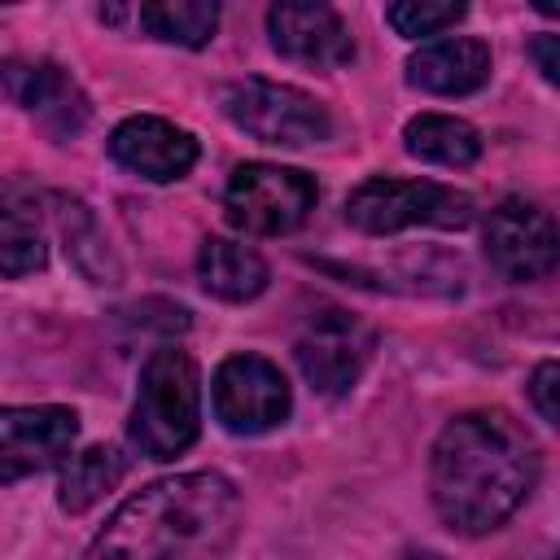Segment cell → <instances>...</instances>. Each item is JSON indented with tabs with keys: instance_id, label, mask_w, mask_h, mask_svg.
Instances as JSON below:
<instances>
[{
	"instance_id": "5",
	"label": "cell",
	"mask_w": 560,
	"mask_h": 560,
	"mask_svg": "<svg viewBox=\"0 0 560 560\" xmlns=\"http://www.w3.org/2000/svg\"><path fill=\"white\" fill-rule=\"evenodd\" d=\"M219 109L254 140L280 149H306L332 136L328 109L306 96L302 88L271 83V79H236L219 92Z\"/></svg>"
},
{
	"instance_id": "4",
	"label": "cell",
	"mask_w": 560,
	"mask_h": 560,
	"mask_svg": "<svg viewBox=\"0 0 560 560\" xmlns=\"http://www.w3.org/2000/svg\"><path fill=\"white\" fill-rule=\"evenodd\" d=\"M346 219L372 236L402 228H464L472 219V197L438 179L372 175L346 197Z\"/></svg>"
},
{
	"instance_id": "21",
	"label": "cell",
	"mask_w": 560,
	"mask_h": 560,
	"mask_svg": "<svg viewBox=\"0 0 560 560\" xmlns=\"http://www.w3.org/2000/svg\"><path fill=\"white\" fill-rule=\"evenodd\" d=\"M468 9L464 4H424V0H407V4H389L385 18L402 39H433L446 26H455Z\"/></svg>"
},
{
	"instance_id": "20",
	"label": "cell",
	"mask_w": 560,
	"mask_h": 560,
	"mask_svg": "<svg viewBox=\"0 0 560 560\" xmlns=\"http://www.w3.org/2000/svg\"><path fill=\"white\" fill-rule=\"evenodd\" d=\"M61 236H66V254L79 262V271H83L92 284H114L118 271H114V262H109V254H105V241H101V232H96L88 206L61 197Z\"/></svg>"
},
{
	"instance_id": "10",
	"label": "cell",
	"mask_w": 560,
	"mask_h": 560,
	"mask_svg": "<svg viewBox=\"0 0 560 560\" xmlns=\"http://www.w3.org/2000/svg\"><path fill=\"white\" fill-rule=\"evenodd\" d=\"M74 438L79 416L70 407H0V486L61 464Z\"/></svg>"
},
{
	"instance_id": "11",
	"label": "cell",
	"mask_w": 560,
	"mask_h": 560,
	"mask_svg": "<svg viewBox=\"0 0 560 560\" xmlns=\"http://www.w3.org/2000/svg\"><path fill=\"white\" fill-rule=\"evenodd\" d=\"M267 31H271V48L298 66L337 70V66L354 61V35L328 4H311V0L271 4Z\"/></svg>"
},
{
	"instance_id": "18",
	"label": "cell",
	"mask_w": 560,
	"mask_h": 560,
	"mask_svg": "<svg viewBox=\"0 0 560 560\" xmlns=\"http://www.w3.org/2000/svg\"><path fill=\"white\" fill-rule=\"evenodd\" d=\"M402 144L411 158L433 162V166H472L481 158V136L464 118L451 114H420L407 122Z\"/></svg>"
},
{
	"instance_id": "3",
	"label": "cell",
	"mask_w": 560,
	"mask_h": 560,
	"mask_svg": "<svg viewBox=\"0 0 560 560\" xmlns=\"http://www.w3.org/2000/svg\"><path fill=\"white\" fill-rule=\"evenodd\" d=\"M131 446L149 459L184 455L201 433V372L188 350L158 346L140 368V389L131 407Z\"/></svg>"
},
{
	"instance_id": "9",
	"label": "cell",
	"mask_w": 560,
	"mask_h": 560,
	"mask_svg": "<svg viewBox=\"0 0 560 560\" xmlns=\"http://www.w3.org/2000/svg\"><path fill=\"white\" fill-rule=\"evenodd\" d=\"M486 258L508 276V280H542L551 276L560 258V236L556 223L542 206L534 201H499L486 219Z\"/></svg>"
},
{
	"instance_id": "24",
	"label": "cell",
	"mask_w": 560,
	"mask_h": 560,
	"mask_svg": "<svg viewBox=\"0 0 560 560\" xmlns=\"http://www.w3.org/2000/svg\"><path fill=\"white\" fill-rule=\"evenodd\" d=\"M407 560H442V556H433V551H411Z\"/></svg>"
},
{
	"instance_id": "22",
	"label": "cell",
	"mask_w": 560,
	"mask_h": 560,
	"mask_svg": "<svg viewBox=\"0 0 560 560\" xmlns=\"http://www.w3.org/2000/svg\"><path fill=\"white\" fill-rule=\"evenodd\" d=\"M556 381H560V368L547 359V363H538V372L529 376V402H534V411L547 420V424H560V411H556Z\"/></svg>"
},
{
	"instance_id": "15",
	"label": "cell",
	"mask_w": 560,
	"mask_h": 560,
	"mask_svg": "<svg viewBox=\"0 0 560 560\" xmlns=\"http://www.w3.org/2000/svg\"><path fill=\"white\" fill-rule=\"evenodd\" d=\"M490 79V48L481 39H433L407 61V83L433 96H468Z\"/></svg>"
},
{
	"instance_id": "19",
	"label": "cell",
	"mask_w": 560,
	"mask_h": 560,
	"mask_svg": "<svg viewBox=\"0 0 560 560\" xmlns=\"http://www.w3.org/2000/svg\"><path fill=\"white\" fill-rule=\"evenodd\" d=\"M140 26L162 39V44H179V48H201L214 39V26H219V4H206V0H153V4H140Z\"/></svg>"
},
{
	"instance_id": "16",
	"label": "cell",
	"mask_w": 560,
	"mask_h": 560,
	"mask_svg": "<svg viewBox=\"0 0 560 560\" xmlns=\"http://www.w3.org/2000/svg\"><path fill=\"white\" fill-rule=\"evenodd\" d=\"M197 280L219 302H249L267 289V262L258 249H249L241 241L210 236V241H201V254H197Z\"/></svg>"
},
{
	"instance_id": "13",
	"label": "cell",
	"mask_w": 560,
	"mask_h": 560,
	"mask_svg": "<svg viewBox=\"0 0 560 560\" xmlns=\"http://www.w3.org/2000/svg\"><path fill=\"white\" fill-rule=\"evenodd\" d=\"M109 158L140 175V179H153V184H171V179H184L197 162V140L166 122V118H153V114H136L127 122L114 127L109 136Z\"/></svg>"
},
{
	"instance_id": "14",
	"label": "cell",
	"mask_w": 560,
	"mask_h": 560,
	"mask_svg": "<svg viewBox=\"0 0 560 560\" xmlns=\"http://www.w3.org/2000/svg\"><path fill=\"white\" fill-rule=\"evenodd\" d=\"M48 258L44 197L26 179H0V276H35Z\"/></svg>"
},
{
	"instance_id": "12",
	"label": "cell",
	"mask_w": 560,
	"mask_h": 560,
	"mask_svg": "<svg viewBox=\"0 0 560 560\" xmlns=\"http://www.w3.org/2000/svg\"><path fill=\"white\" fill-rule=\"evenodd\" d=\"M0 88L26 114H35L57 140L79 136L88 122V96L79 92V83L57 61H31V57L0 61Z\"/></svg>"
},
{
	"instance_id": "17",
	"label": "cell",
	"mask_w": 560,
	"mask_h": 560,
	"mask_svg": "<svg viewBox=\"0 0 560 560\" xmlns=\"http://www.w3.org/2000/svg\"><path fill=\"white\" fill-rule=\"evenodd\" d=\"M122 472H127V455L118 446H88V451L70 455V464L61 468V481H57L61 512H70V516L88 512L122 481Z\"/></svg>"
},
{
	"instance_id": "2",
	"label": "cell",
	"mask_w": 560,
	"mask_h": 560,
	"mask_svg": "<svg viewBox=\"0 0 560 560\" xmlns=\"http://www.w3.org/2000/svg\"><path fill=\"white\" fill-rule=\"evenodd\" d=\"M241 494L223 472H179L131 494L83 560H232Z\"/></svg>"
},
{
	"instance_id": "6",
	"label": "cell",
	"mask_w": 560,
	"mask_h": 560,
	"mask_svg": "<svg viewBox=\"0 0 560 560\" xmlns=\"http://www.w3.org/2000/svg\"><path fill=\"white\" fill-rule=\"evenodd\" d=\"M315 197L319 188L306 171L241 162L223 188V210H228V223L249 236H280V232H293L315 210Z\"/></svg>"
},
{
	"instance_id": "1",
	"label": "cell",
	"mask_w": 560,
	"mask_h": 560,
	"mask_svg": "<svg viewBox=\"0 0 560 560\" xmlns=\"http://www.w3.org/2000/svg\"><path fill=\"white\" fill-rule=\"evenodd\" d=\"M538 481V446L508 411L455 416L429 459V494L455 534L499 529Z\"/></svg>"
},
{
	"instance_id": "8",
	"label": "cell",
	"mask_w": 560,
	"mask_h": 560,
	"mask_svg": "<svg viewBox=\"0 0 560 560\" xmlns=\"http://www.w3.org/2000/svg\"><path fill=\"white\" fill-rule=\"evenodd\" d=\"M372 350H376V332L363 319H354L350 311L328 306V311L306 319V328L293 346V359H298V368L315 394L341 398L359 385Z\"/></svg>"
},
{
	"instance_id": "23",
	"label": "cell",
	"mask_w": 560,
	"mask_h": 560,
	"mask_svg": "<svg viewBox=\"0 0 560 560\" xmlns=\"http://www.w3.org/2000/svg\"><path fill=\"white\" fill-rule=\"evenodd\" d=\"M556 35H538L534 44H529V52H534V61H538V70H542V79L547 83H556L560 79V61H556Z\"/></svg>"
},
{
	"instance_id": "7",
	"label": "cell",
	"mask_w": 560,
	"mask_h": 560,
	"mask_svg": "<svg viewBox=\"0 0 560 560\" xmlns=\"http://www.w3.org/2000/svg\"><path fill=\"white\" fill-rule=\"evenodd\" d=\"M210 402H214V420L241 438L267 433V429L284 424L293 411V394H289L284 372L262 354L223 359L214 381H210Z\"/></svg>"
}]
</instances>
